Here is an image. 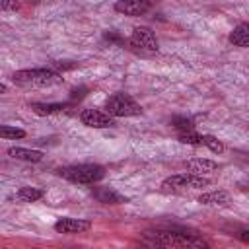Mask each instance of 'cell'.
<instances>
[{
  "label": "cell",
  "instance_id": "obj_10",
  "mask_svg": "<svg viewBox=\"0 0 249 249\" xmlns=\"http://www.w3.org/2000/svg\"><path fill=\"white\" fill-rule=\"evenodd\" d=\"M91 193H93V196H95L99 202H103V204H121V202H126V196L119 195L117 191H113V189H109V187H93Z\"/></svg>",
  "mask_w": 249,
  "mask_h": 249
},
{
  "label": "cell",
  "instance_id": "obj_22",
  "mask_svg": "<svg viewBox=\"0 0 249 249\" xmlns=\"http://www.w3.org/2000/svg\"><path fill=\"white\" fill-rule=\"evenodd\" d=\"M78 62H72V60H62V62H53V70H70V68H76Z\"/></svg>",
  "mask_w": 249,
  "mask_h": 249
},
{
  "label": "cell",
  "instance_id": "obj_6",
  "mask_svg": "<svg viewBox=\"0 0 249 249\" xmlns=\"http://www.w3.org/2000/svg\"><path fill=\"white\" fill-rule=\"evenodd\" d=\"M105 109L113 117H134L142 113L140 103H136L128 93H123V91H117L111 97H107Z\"/></svg>",
  "mask_w": 249,
  "mask_h": 249
},
{
  "label": "cell",
  "instance_id": "obj_20",
  "mask_svg": "<svg viewBox=\"0 0 249 249\" xmlns=\"http://www.w3.org/2000/svg\"><path fill=\"white\" fill-rule=\"evenodd\" d=\"M202 144H204L206 148H210L214 154H222V152H224V144H222L216 136H212V134H204V136H202Z\"/></svg>",
  "mask_w": 249,
  "mask_h": 249
},
{
  "label": "cell",
  "instance_id": "obj_13",
  "mask_svg": "<svg viewBox=\"0 0 249 249\" xmlns=\"http://www.w3.org/2000/svg\"><path fill=\"white\" fill-rule=\"evenodd\" d=\"M198 202L210 206H226L230 202V195L226 191H210V193H202L198 196Z\"/></svg>",
  "mask_w": 249,
  "mask_h": 249
},
{
  "label": "cell",
  "instance_id": "obj_16",
  "mask_svg": "<svg viewBox=\"0 0 249 249\" xmlns=\"http://www.w3.org/2000/svg\"><path fill=\"white\" fill-rule=\"evenodd\" d=\"M43 189H37V187H21L18 193H16V196L19 198V200H23V202H35V200H39V198H43Z\"/></svg>",
  "mask_w": 249,
  "mask_h": 249
},
{
  "label": "cell",
  "instance_id": "obj_3",
  "mask_svg": "<svg viewBox=\"0 0 249 249\" xmlns=\"http://www.w3.org/2000/svg\"><path fill=\"white\" fill-rule=\"evenodd\" d=\"M58 175L70 183L93 185L105 177V169L97 163H80V165H68V167L58 169Z\"/></svg>",
  "mask_w": 249,
  "mask_h": 249
},
{
  "label": "cell",
  "instance_id": "obj_8",
  "mask_svg": "<svg viewBox=\"0 0 249 249\" xmlns=\"http://www.w3.org/2000/svg\"><path fill=\"white\" fill-rule=\"evenodd\" d=\"M91 228L89 220H82V218H60L54 222V230L58 233H66V235H74V233H84Z\"/></svg>",
  "mask_w": 249,
  "mask_h": 249
},
{
  "label": "cell",
  "instance_id": "obj_12",
  "mask_svg": "<svg viewBox=\"0 0 249 249\" xmlns=\"http://www.w3.org/2000/svg\"><path fill=\"white\" fill-rule=\"evenodd\" d=\"M187 169L191 173H196V175H208V173H214L218 169V163L212 161V160L196 158V160H189L187 161Z\"/></svg>",
  "mask_w": 249,
  "mask_h": 249
},
{
  "label": "cell",
  "instance_id": "obj_19",
  "mask_svg": "<svg viewBox=\"0 0 249 249\" xmlns=\"http://www.w3.org/2000/svg\"><path fill=\"white\" fill-rule=\"evenodd\" d=\"M179 142L191 144V146H200L202 144V136L196 134L195 130H185V132H179Z\"/></svg>",
  "mask_w": 249,
  "mask_h": 249
},
{
  "label": "cell",
  "instance_id": "obj_23",
  "mask_svg": "<svg viewBox=\"0 0 249 249\" xmlns=\"http://www.w3.org/2000/svg\"><path fill=\"white\" fill-rule=\"evenodd\" d=\"M107 41H111V43H119V45H124V39L117 33V31H105V35H103Z\"/></svg>",
  "mask_w": 249,
  "mask_h": 249
},
{
  "label": "cell",
  "instance_id": "obj_25",
  "mask_svg": "<svg viewBox=\"0 0 249 249\" xmlns=\"http://www.w3.org/2000/svg\"><path fill=\"white\" fill-rule=\"evenodd\" d=\"M241 241L249 243V231H247V230H241Z\"/></svg>",
  "mask_w": 249,
  "mask_h": 249
},
{
  "label": "cell",
  "instance_id": "obj_9",
  "mask_svg": "<svg viewBox=\"0 0 249 249\" xmlns=\"http://www.w3.org/2000/svg\"><path fill=\"white\" fill-rule=\"evenodd\" d=\"M150 8L148 0H117L115 10L124 16H142Z\"/></svg>",
  "mask_w": 249,
  "mask_h": 249
},
{
  "label": "cell",
  "instance_id": "obj_24",
  "mask_svg": "<svg viewBox=\"0 0 249 249\" xmlns=\"http://www.w3.org/2000/svg\"><path fill=\"white\" fill-rule=\"evenodd\" d=\"M86 91H88V88H76V89H72V99H82L86 95Z\"/></svg>",
  "mask_w": 249,
  "mask_h": 249
},
{
  "label": "cell",
  "instance_id": "obj_18",
  "mask_svg": "<svg viewBox=\"0 0 249 249\" xmlns=\"http://www.w3.org/2000/svg\"><path fill=\"white\" fill-rule=\"evenodd\" d=\"M171 126H175L179 132H185V130H193V128H195V123H193V119H189V117L177 115V117L171 119Z\"/></svg>",
  "mask_w": 249,
  "mask_h": 249
},
{
  "label": "cell",
  "instance_id": "obj_15",
  "mask_svg": "<svg viewBox=\"0 0 249 249\" xmlns=\"http://www.w3.org/2000/svg\"><path fill=\"white\" fill-rule=\"evenodd\" d=\"M31 109L37 115L45 117V115H53V113H62V111L68 109V105L66 103H33Z\"/></svg>",
  "mask_w": 249,
  "mask_h": 249
},
{
  "label": "cell",
  "instance_id": "obj_1",
  "mask_svg": "<svg viewBox=\"0 0 249 249\" xmlns=\"http://www.w3.org/2000/svg\"><path fill=\"white\" fill-rule=\"evenodd\" d=\"M144 243L161 245V247H206L208 245L202 237H196L195 233H189L185 230H175V228L146 231Z\"/></svg>",
  "mask_w": 249,
  "mask_h": 249
},
{
  "label": "cell",
  "instance_id": "obj_4",
  "mask_svg": "<svg viewBox=\"0 0 249 249\" xmlns=\"http://www.w3.org/2000/svg\"><path fill=\"white\" fill-rule=\"evenodd\" d=\"M210 181L204 175H196V173H177L171 175L167 179H163L161 183V191L165 193H183V191H191V189H202L208 187Z\"/></svg>",
  "mask_w": 249,
  "mask_h": 249
},
{
  "label": "cell",
  "instance_id": "obj_7",
  "mask_svg": "<svg viewBox=\"0 0 249 249\" xmlns=\"http://www.w3.org/2000/svg\"><path fill=\"white\" fill-rule=\"evenodd\" d=\"M80 121L86 126L91 128H109L115 124V117L109 115L107 111H99V109H84L80 113Z\"/></svg>",
  "mask_w": 249,
  "mask_h": 249
},
{
  "label": "cell",
  "instance_id": "obj_21",
  "mask_svg": "<svg viewBox=\"0 0 249 249\" xmlns=\"http://www.w3.org/2000/svg\"><path fill=\"white\" fill-rule=\"evenodd\" d=\"M14 10H19L18 0H0V12H14Z\"/></svg>",
  "mask_w": 249,
  "mask_h": 249
},
{
  "label": "cell",
  "instance_id": "obj_2",
  "mask_svg": "<svg viewBox=\"0 0 249 249\" xmlns=\"http://www.w3.org/2000/svg\"><path fill=\"white\" fill-rule=\"evenodd\" d=\"M12 80H14V84L25 86V88H45V86L58 84L62 78L53 68H25V70L14 72Z\"/></svg>",
  "mask_w": 249,
  "mask_h": 249
},
{
  "label": "cell",
  "instance_id": "obj_26",
  "mask_svg": "<svg viewBox=\"0 0 249 249\" xmlns=\"http://www.w3.org/2000/svg\"><path fill=\"white\" fill-rule=\"evenodd\" d=\"M6 89H8V88H6V86H4V84H2V82H0V93H4V91H6Z\"/></svg>",
  "mask_w": 249,
  "mask_h": 249
},
{
  "label": "cell",
  "instance_id": "obj_17",
  "mask_svg": "<svg viewBox=\"0 0 249 249\" xmlns=\"http://www.w3.org/2000/svg\"><path fill=\"white\" fill-rule=\"evenodd\" d=\"M25 130L18 128V126H10V124H0V138H8V140H16V138H23Z\"/></svg>",
  "mask_w": 249,
  "mask_h": 249
},
{
  "label": "cell",
  "instance_id": "obj_14",
  "mask_svg": "<svg viewBox=\"0 0 249 249\" xmlns=\"http://www.w3.org/2000/svg\"><path fill=\"white\" fill-rule=\"evenodd\" d=\"M230 43L235 47L245 49L249 45V23H239L231 33H230Z\"/></svg>",
  "mask_w": 249,
  "mask_h": 249
},
{
  "label": "cell",
  "instance_id": "obj_5",
  "mask_svg": "<svg viewBox=\"0 0 249 249\" xmlns=\"http://www.w3.org/2000/svg\"><path fill=\"white\" fill-rule=\"evenodd\" d=\"M128 49L136 54H142V56H150V54H156L158 49H160V43L154 35L152 29L148 27H134L132 35L128 37Z\"/></svg>",
  "mask_w": 249,
  "mask_h": 249
},
{
  "label": "cell",
  "instance_id": "obj_11",
  "mask_svg": "<svg viewBox=\"0 0 249 249\" xmlns=\"http://www.w3.org/2000/svg\"><path fill=\"white\" fill-rule=\"evenodd\" d=\"M8 156H12L14 160H21V161H29V163H37L43 160V152L39 150H29V148H8Z\"/></svg>",
  "mask_w": 249,
  "mask_h": 249
}]
</instances>
